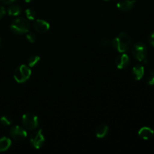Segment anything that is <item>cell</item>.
<instances>
[{"instance_id":"1","label":"cell","mask_w":154,"mask_h":154,"mask_svg":"<svg viewBox=\"0 0 154 154\" xmlns=\"http://www.w3.org/2000/svg\"><path fill=\"white\" fill-rule=\"evenodd\" d=\"M131 43V38L127 32H122L120 34L117 35L112 41L113 48L119 53H125L130 48Z\"/></svg>"},{"instance_id":"2","label":"cell","mask_w":154,"mask_h":154,"mask_svg":"<svg viewBox=\"0 0 154 154\" xmlns=\"http://www.w3.org/2000/svg\"><path fill=\"white\" fill-rule=\"evenodd\" d=\"M30 24L27 19L24 17H18L14 20L10 25V29L17 35H23L27 33L29 30Z\"/></svg>"},{"instance_id":"3","label":"cell","mask_w":154,"mask_h":154,"mask_svg":"<svg viewBox=\"0 0 154 154\" xmlns=\"http://www.w3.org/2000/svg\"><path fill=\"white\" fill-rule=\"evenodd\" d=\"M32 71L28 66L20 65L15 69L14 72V78L15 81L19 84L25 83L30 78Z\"/></svg>"},{"instance_id":"4","label":"cell","mask_w":154,"mask_h":154,"mask_svg":"<svg viewBox=\"0 0 154 154\" xmlns=\"http://www.w3.org/2000/svg\"><path fill=\"white\" fill-rule=\"evenodd\" d=\"M22 123L26 130H34L38 126L39 120L37 116L32 113H26L22 117Z\"/></svg>"},{"instance_id":"5","label":"cell","mask_w":154,"mask_h":154,"mask_svg":"<svg viewBox=\"0 0 154 154\" xmlns=\"http://www.w3.org/2000/svg\"><path fill=\"white\" fill-rule=\"evenodd\" d=\"M132 54L134 58L139 62H143L146 60L147 55V49L145 45L141 42L135 44L132 47Z\"/></svg>"},{"instance_id":"6","label":"cell","mask_w":154,"mask_h":154,"mask_svg":"<svg viewBox=\"0 0 154 154\" xmlns=\"http://www.w3.org/2000/svg\"><path fill=\"white\" fill-rule=\"evenodd\" d=\"M29 141L31 145L34 148L37 149V150L42 148L45 141V136H44L42 129H38V130L35 131V132L32 134L31 136H30Z\"/></svg>"},{"instance_id":"7","label":"cell","mask_w":154,"mask_h":154,"mask_svg":"<svg viewBox=\"0 0 154 154\" xmlns=\"http://www.w3.org/2000/svg\"><path fill=\"white\" fill-rule=\"evenodd\" d=\"M9 133H10L11 137L14 140L17 141H23L27 137V132L26 129L20 126H12L11 129H10Z\"/></svg>"},{"instance_id":"8","label":"cell","mask_w":154,"mask_h":154,"mask_svg":"<svg viewBox=\"0 0 154 154\" xmlns=\"http://www.w3.org/2000/svg\"><path fill=\"white\" fill-rule=\"evenodd\" d=\"M115 64L117 69H126L130 64V58L129 55L125 53H121L119 56H117L115 60Z\"/></svg>"},{"instance_id":"9","label":"cell","mask_w":154,"mask_h":154,"mask_svg":"<svg viewBox=\"0 0 154 154\" xmlns=\"http://www.w3.org/2000/svg\"><path fill=\"white\" fill-rule=\"evenodd\" d=\"M33 29L38 33H45L50 29L49 23L45 20L38 19L33 23Z\"/></svg>"},{"instance_id":"10","label":"cell","mask_w":154,"mask_h":154,"mask_svg":"<svg viewBox=\"0 0 154 154\" xmlns=\"http://www.w3.org/2000/svg\"><path fill=\"white\" fill-rule=\"evenodd\" d=\"M135 2V0H120L117 6L122 11H129L134 7Z\"/></svg>"},{"instance_id":"11","label":"cell","mask_w":154,"mask_h":154,"mask_svg":"<svg viewBox=\"0 0 154 154\" xmlns=\"http://www.w3.org/2000/svg\"><path fill=\"white\" fill-rule=\"evenodd\" d=\"M132 76L135 81H140L144 75V68L142 65H135L132 69Z\"/></svg>"},{"instance_id":"12","label":"cell","mask_w":154,"mask_h":154,"mask_svg":"<svg viewBox=\"0 0 154 154\" xmlns=\"http://www.w3.org/2000/svg\"><path fill=\"white\" fill-rule=\"evenodd\" d=\"M153 135L154 131L153 130V129L147 127V126H144V127L141 128L138 131V135L144 140L150 139L153 136Z\"/></svg>"},{"instance_id":"13","label":"cell","mask_w":154,"mask_h":154,"mask_svg":"<svg viewBox=\"0 0 154 154\" xmlns=\"http://www.w3.org/2000/svg\"><path fill=\"white\" fill-rule=\"evenodd\" d=\"M109 128L107 125L101 124L96 128V135L98 138H103L108 135Z\"/></svg>"},{"instance_id":"14","label":"cell","mask_w":154,"mask_h":154,"mask_svg":"<svg viewBox=\"0 0 154 154\" xmlns=\"http://www.w3.org/2000/svg\"><path fill=\"white\" fill-rule=\"evenodd\" d=\"M11 145V141L7 137L0 138V152H5L8 150Z\"/></svg>"},{"instance_id":"15","label":"cell","mask_w":154,"mask_h":154,"mask_svg":"<svg viewBox=\"0 0 154 154\" xmlns=\"http://www.w3.org/2000/svg\"><path fill=\"white\" fill-rule=\"evenodd\" d=\"M21 11L22 9H21L20 6H19L18 5H12L8 9V14L9 16L16 17L21 13Z\"/></svg>"},{"instance_id":"16","label":"cell","mask_w":154,"mask_h":154,"mask_svg":"<svg viewBox=\"0 0 154 154\" xmlns=\"http://www.w3.org/2000/svg\"><path fill=\"white\" fill-rule=\"evenodd\" d=\"M41 58L38 55L31 56L28 60V66L29 68L35 67V66H37V65L38 64Z\"/></svg>"},{"instance_id":"17","label":"cell","mask_w":154,"mask_h":154,"mask_svg":"<svg viewBox=\"0 0 154 154\" xmlns=\"http://www.w3.org/2000/svg\"><path fill=\"white\" fill-rule=\"evenodd\" d=\"M99 45L102 49H108V48L112 45V41H111L108 38H104L99 41Z\"/></svg>"},{"instance_id":"18","label":"cell","mask_w":154,"mask_h":154,"mask_svg":"<svg viewBox=\"0 0 154 154\" xmlns=\"http://www.w3.org/2000/svg\"><path fill=\"white\" fill-rule=\"evenodd\" d=\"M13 121H12L11 118L8 116H2L0 118V123L3 126H8L12 124Z\"/></svg>"},{"instance_id":"19","label":"cell","mask_w":154,"mask_h":154,"mask_svg":"<svg viewBox=\"0 0 154 154\" xmlns=\"http://www.w3.org/2000/svg\"><path fill=\"white\" fill-rule=\"evenodd\" d=\"M25 14L27 20H34L36 17V12L31 8H28L25 11Z\"/></svg>"},{"instance_id":"20","label":"cell","mask_w":154,"mask_h":154,"mask_svg":"<svg viewBox=\"0 0 154 154\" xmlns=\"http://www.w3.org/2000/svg\"><path fill=\"white\" fill-rule=\"evenodd\" d=\"M147 83L148 85L154 86V69L150 72L149 76L147 79Z\"/></svg>"},{"instance_id":"21","label":"cell","mask_w":154,"mask_h":154,"mask_svg":"<svg viewBox=\"0 0 154 154\" xmlns=\"http://www.w3.org/2000/svg\"><path fill=\"white\" fill-rule=\"evenodd\" d=\"M27 41L30 43H35L36 41V35L33 32H27L26 35Z\"/></svg>"},{"instance_id":"22","label":"cell","mask_w":154,"mask_h":154,"mask_svg":"<svg viewBox=\"0 0 154 154\" xmlns=\"http://www.w3.org/2000/svg\"><path fill=\"white\" fill-rule=\"evenodd\" d=\"M149 42H150V45L154 48V31L152 32L149 36Z\"/></svg>"},{"instance_id":"23","label":"cell","mask_w":154,"mask_h":154,"mask_svg":"<svg viewBox=\"0 0 154 154\" xmlns=\"http://www.w3.org/2000/svg\"><path fill=\"white\" fill-rule=\"evenodd\" d=\"M5 9L2 5H0V20L5 16Z\"/></svg>"},{"instance_id":"24","label":"cell","mask_w":154,"mask_h":154,"mask_svg":"<svg viewBox=\"0 0 154 154\" xmlns=\"http://www.w3.org/2000/svg\"><path fill=\"white\" fill-rule=\"evenodd\" d=\"M0 2H1L2 3H3V4L10 5L12 4L14 2H15V0H0Z\"/></svg>"},{"instance_id":"25","label":"cell","mask_w":154,"mask_h":154,"mask_svg":"<svg viewBox=\"0 0 154 154\" xmlns=\"http://www.w3.org/2000/svg\"><path fill=\"white\" fill-rule=\"evenodd\" d=\"M24 1H25L26 2H30L32 1V0H24Z\"/></svg>"},{"instance_id":"26","label":"cell","mask_w":154,"mask_h":154,"mask_svg":"<svg viewBox=\"0 0 154 154\" xmlns=\"http://www.w3.org/2000/svg\"><path fill=\"white\" fill-rule=\"evenodd\" d=\"M105 2H111V1H114V0H104Z\"/></svg>"},{"instance_id":"27","label":"cell","mask_w":154,"mask_h":154,"mask_svg":"<svg viewBox=\"0 0 154 154\" xmlns=\"http://www.w3.org/2000/svg\"><path fill=\"white\" fill-rule=\"evenodd\" d=\"M1 41H2V39H1V36H0V45H1Z\"/></svg>"}]
</instances>
